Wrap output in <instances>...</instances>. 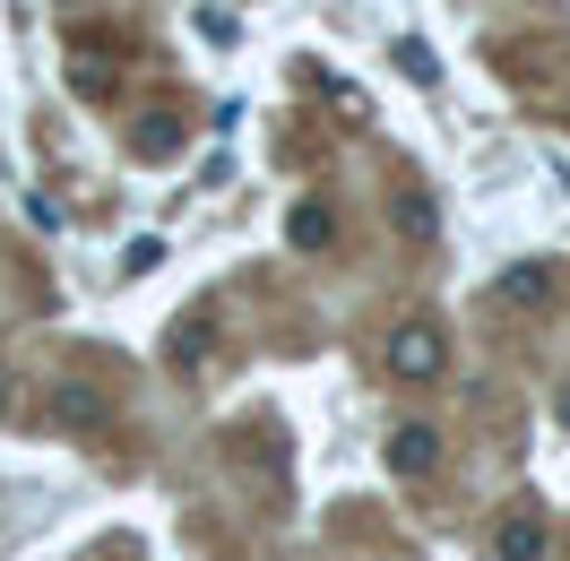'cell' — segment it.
<instances>
[{
	"label": "cell",
	"mask_w": 570,
	"mask_h": 561,
	"mask_svg": "<svg viewBox=\"0 0 570 561\" xmlns=\"http://www.w3.org/2000/svg\"><path fill=\"white\" fill-rule=\"evenodd\" d=\"M544 553H553V519L535 501H510L493 519V561H544Z\"/></svg>",
	"instance_id": "1"
},
{
	"label": "cell",
	"mask_w": 570,
	"mask_h": 561,
	"mask_svg": "<svg viewBox=\"0 0 570 561\" xmlns=\"http://www.w3.org/2000/svg\"><path fill=\"white\" fill-rule=\"evenodd\" d=\"M441 372V328L432 319H406V328H390V381H432Z\"/></svg>",
	"instance_id": "2"
},
{
	"label": "cell",
	"mask_w": 570,
	"mask_h": 561,
	"mask_svg": "<svg viewBox=\"0 0 570 561\" xmlns=\"http://www.w3.org/2000/svg\"><path fill=\"white\" fill-rule=\"evenodd\" d=\"M493 294L510 303V312H535V303L553 294V268H544V259H510V268L493 277Z\"/></svg>",
	"instance_id": "3"
},
{
	"label": "cell",
	"mask_w": 570,
	"mask_h": 561,
	"mask_svg": "<svg viewBox=\"0 0 570 561\" xmlns=\"http://www.w3.org/2000/svg\"><path fill=\"white\" fill-rule=\"evenodd\" d=\"M390 466L397 475H432V466H441V432H432V423H397L390 432Z\"/></svg>",
	"instance_id": "4"
},
{
	"label": "cell",
	"mask_w": 570,
	"mask_h": 561,
	"mask_svg": "<svg viewBox=\"0 0 570 561\" xmlns=\"http://www.w3.org/2000/svg\"><path fill=\"white\" fill-rule=\"evenodd\" d=\"M208 328H216V312H208V303L174 319V337H165V354H174V372H199V363H208Z\"/></svg>",
	"instance_id": "5"
},
{
	"label": "cell",
	"mask_w": 570,
	"mask_h": 561,
	"mask_svg": "<svg viewBox=\"0 0 570 561\" xmlns=\"http://www.w3.org/2000/svg\"><path fill=\"white\" fill-rule=\"evenodd\" d=\"M285 243H294V250H321L328 243V208H321V199H303V208L285 216Z\"/></svg>",
	"instance_id": "6"
},
{
	"label": "cell",
	"mask_w": 570,
	"mask_h": 561,
	"mask_svg": "<svg viewBox=\"0 0 570 561\" xmlns=\"http://www.w3.org/2000/svg\"><path fill=\"white\" fill-rule=\"evenodd\" d=\"M61 423H70V432H96V423H105V397H87V388H61Z\"/></svg>",
	"instance_id": "7"
},
{
	"label": "cell",
	"mask_w": 570,
	"mask_h": 561,
	"mask_svg": "<svg viewBox=\"0 0 570 561\" xmlns=\"http://www.w3.org/2000/svg\"><path fill=\"white\" fill-rule=\"evenodd\" d=\"M397 70L415 78V87H432V78H441V61H432V52H424L415 36H397Z\"/></svg>",
	"instance_id": "8"
},
{
	"label": "cell",
	"mask_w": 570,
	"mask_h": 561,
	"mask_svg": "<svg viewBox=\"0 0 570 561\" xmlns=\"http://www.w3.org/2000/svg\"><path fill=\"white\" fill-rule=\"evenodd\" d=\"M174 139H181V121H147V130H139V156L156 165V156H174Z\"/></svg>",
	"instance_id": "9"
},
{
	"label": "cell",
	"mask_w": 570,
	"mask_h": 561,
	"mask_svg": "<svg viewBox=\"0 0 570 561\" xmlns=\"http://www.w3.org/2000/svg\"><path fill=\"white\" fill-rule=\"evenodd\" d=\"M156 259H165V234H156V243H130V250H121V277H147Z\"/></svg>",
	"instance_id": "10"
},
{
	"label": "cell",
	"mask_w": 570,
	"mask_h": 561,
	"mask_svg": "<svg viewBox=\"0 0 570 561\" xmlns=\"http://www.w3.org/2000/svg\"><path fill=\"white\" fill-rule=\"evenodd\" d=\"M397 225H406V234H415V243H424V234H432V208H424V199H415V190H406V199H397Z\"/></svg>",
	"instance_id": "11"
},
{
	"label": "cell",
	"mask_w": 570,
	"mask_h": 561,
	"mask_svg": "<svg viewBox=\"0 0 570 561\" xmlns=\"http://www.w3.org/2000/svg\"><path fill=\"white\" fill-rule=\"evenodd\" d=\"M27 225H36V234H61V208H52V199L36 190V199H27Z\"/></svg>",
	"instance_id": "12"
},
{
	"label": "cell",
	"mask_w": 570,
	"mask_h": 561,
	"mask_svg": "<svg viewBox=\"0 0 570 561\" xmlns=\"http://www.w3.org/2000/svg\"><path fill=\"white\" fill-rule=\"evenodd\" d=\"M562 423H570V397H562Z\"/></svg>",
	"instance_id": "13"
}]
</instances>
